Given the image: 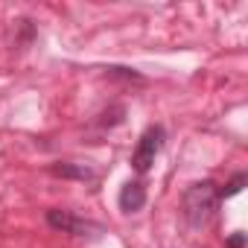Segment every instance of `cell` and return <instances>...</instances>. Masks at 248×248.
Masks as SVG:
<instances>
[{
  "label": "cell",
  "mask_w": 248,
  "mask_h": 248,
  "mask_svg": "<svg viewBox=\"0 0 248 248\" xmlns=\"http://www.w3.org/2000/svg\"><path fill=\"white\" fill-rule=\"evenodd\" d=\"M245 181H248V175H245V172H236V175L225 184V190H219V199H231V196H236V193L245 187Z\"/></svg>",
  "instance_id": "6"
},
{
  "label": "cell",
  "mask_w": 248,
  "mask_h": 248,
  "mask_svg": "<svg viewBox=\"0 0 248 248\" xmlns=\"http://www.w3.org/2000/svg\"><path fill=\"white\" fill-rule=\"evenodd\" d=\"M50 172L56 178H76V181H93L96 178V172L85 164H53Z\"/></svg>",
  "instance_id": "5"
},
{
  "label": "cell",
  "mask_w": 248,
  "mask_h": 248,
  "mask_svg": "<svg viewBox=\"0 0 248 248\" xmlns=\"http://www.w3.org/2000/svg\"><path fill=\"white\" fill-rule=\"evenodd\" d=\"M228 248H245V233H233V236H228Z\"/></svg>",
  "instance_id": "7"
},
{
  "label": "cell",
  "mask_w": 248,
  "mask_h": 248,
  "mask_svg": "<svg viewBox=\"0 0 248 248\" xmlns=\"http://www.w3.org/2000/svg\"><path fill=\"white\" fill-rule=\"evenodd\" d=\"M47 222H50V228L64 231V233H76V236H85L88 231H96V225H91V222L73 216L70 210H59V207L47 210Z\"/></svg>",
  "instance_id": "3"
},
{
  "label": "cell",
  "mask_w": 248,
  "mask_h": 248,
  "mask_svg": "<svg viewBox=\"0 0 248 248\" xmlns=\"http://www.w3.org/2000/svg\"><path fill=\"white\" fill-rule=\"evenodd\" d=\"M161 146H164V126H149V129L140 135L138 149H135V155H132L135 172H140V175L149 172L152 164H155V155L161 152Z\"/></svg>",
  "instance_id": "2"
},
{
  "label": "cell",
  "mask_w": 248,
  "mask_h": 248,
  "mask_svg": "<svg viewBox=\"0 0 248 248\" xmlns=\"http://www.w3.org/2000/svg\"><path fill=\"white\" fill-rule=\"evenodd\" d=\"M146 204V187L140 181H129V184H123L120 190V210L123 213H135Z\"/></svg>",
  "instance_id": "4"
},
{
  "label": "cell",
  "mask_w": 248,
  "mask_h": 248,
  "mask_svg": "<svg viewBox=\"0 0 248 248\" xmlns=\"http://www.w3.org/2000/svg\"><path fill=\"white\" fill-rule=\"evenodd\" d=\"M219 187L213 181H196L184 190L181 207H184V219L190 228H202L213 219L216 207H219Z\"/></svg>",
  "instance_id": "1"
}]
</instances>
